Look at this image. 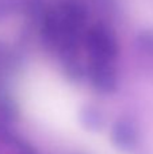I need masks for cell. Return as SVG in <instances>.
<instances>
[{
  "instance_id": "cell-1",
  "label": "cell",
  "mask_w": 153,
  "mask_h": 154,
  "mask_svg": "<svg viewBox=\"0 0 153 154\" xmlns=\"http://www.w3.org/2000/svg\"><path fill=\"white\" fill-rule=\"evenodd\" d=\"M84 42L92 60L111 62L118 53V45L115 38L106 27H91L84 35Z\"/></svg>"
},
{
  "instance_id": "cell-2",
  "label": "cell",
  "mask_w": 153,
  "mask_h": 154,
  "mask_svg": "<svg viewBox=\"0 0 153 154\" xmlns=\"http://www.w3.org/2000/svg\"><path fill=\"white\" fill-rule=\"evenodd\" d=\"M87 75L91 84L103 93H111L118 87V77L110 61L92 60L88 66Z\"/></svg>"
},
{
  "instance_id": "cell-3",
  "label": "cell",
  "mask_w": 153,
  "mask_h": 154,
  "mask_svg": "<svg viewBox=\"0 0 153 154\" xmlns=\"http://www.w3.org/2000/svg\"><path fill=\"white\" fill-rule=\"evenodd\" d=\"M140 134L137 126L127 119H119L111 127V141L123 152L133 150L138 145Z\"/></svg>"
},
{
  "instance_id": "cell-4",
  "label": "cell",
  "mask_w": 153,
  "mask_h": 154,
  "mask_svg": "<svg viewBox=\"0 0 153 154\" xmlns=\"http://www.w3.org/2000/svg\"><path fill=\"white\" fill-rule=\"evenodd\" d=\"M80 122L87 130L89 131H100L105 127V115L100 109L94 106H86L80 111Z\"/></svg>"
},
{
  "instance_id": "cell-5",
  "label": "cell",
  "mask_w": 153,
  "mask_h": 154,
  "mask_svg": "<svg viewBox=\"0 0 153 154\" xmlns=\"http://www.w3.org/2000/svg\"><path fill=\"white\" fill-rule=\"evenodd\" d=\"M137 45L144 53L153 56V30H145L137 37Z\"/></svg>"
},
{
  "instance_id": "cell-6",
  "label": "cell",
  "mask_w": 153,
  "mask_h": 154,
  "mask_svg": "<svg viewBox=\"0 0 153 154\" xmlns=\"http://www.w3.org/2000/svg\"><path fill=\"white\" fill-rule=\"evenodd\" d=\"M14 5V0H0V19L5 18L11 12Z\"/></svg>"
}]
</instances>
